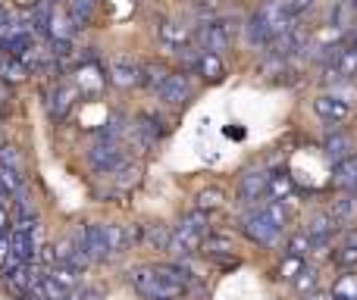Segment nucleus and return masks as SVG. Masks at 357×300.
Listing matches in <instances>:
<instances>
[{"label":"nucleus","instance_id":"a211bd4d","mask_svg":"<svg viewBox=\"0 0 357 300\" xmlns=\"http://www.w3.org/2000/svg\"><path fill=\"white\" fill-rule=\"evenodd\" d=\"M266 172L264 169H251V172H245V175L238 178V197L245 203H257V200H264L266 197Z\"/></svg>","mask_w":357,"mask_h":300},{"label":"nucleus","instance_id":"2f4dec72","mask_svg":"<svg viewBox=\"0 0 357 300\" xmlns=\"http://www.w3.org/2000/svg\"><path fill=\"white\" fill-rule=\"evenodd\" d=\"M307 253H314V247H310L307 232H298V235H291V238H289V244H285V257L307 260Z\"/></svg>","mask_w":357,"mask_h":300},{"label":"nucleus","instance_id":"f3484780","mask_svg":"<svg viewBox=\"0 0 357 300\" xmlns=\"http://www.w3.org/2000/svg\"><path fill=\"white\" fill-rule=\"evenodd\" d=\"M195 72L201 75L204 81H210V85H220V81L226 79V63H222V56L213 54V50H201V54L195 56Z\"/></svg>","mask_w":357,"mask_h":300},{"label":"nucleus","instance_id":"9b49d317","mask_svg":"<svg viewBox=\"0 0 357 300\" xmlns=\"http://www.w3.org/2000/svg\"><path fill=\"white\" fill-rule=\"evenodd\" d=\"M73 81H75L82 97H98V94L107 88V75H100V66L94 56H85V60H82V69Z\"/></svg>","mask_w":357,"mask_h":300},{"label":"nucleus","instance_id":"6e6552de","mask_svg":"<svg viewBox=\"0 0 357 300\" xmlns=\"http://www.w3.org/2000/svg\"><path fill=\"white\" fill-rule=\"evenodd\" d=\"M169 125L163 123V116H157V113H138L135 125H132V138H135V144L142 150H151L157 148V144L167 138Z\"/></svg>","mask_w":357,"mask_h":300},{"label":"nucleus","instance_id":"ddd939ff","mask_svg":"<svg viewBox=\"0 0 357 300\" xmlns=\"http://www.w3.org/2000/svg\"><path fill=\"white\" fill-rule=\"evenodd\" d=\"M138 75H142V63L135 60L132 54H116L110 60V85H116V88H132V85H138Z\"/></svg>","mask_w":357,"mask_h":300},{"label":"nucleus","instance_id":"bb28decb","mask_svg":"<svg viewBox=\"0 0 357 300\" xmlns=\"http://www.w3.org/2000/svg\"><path fill=\"white\" fill-rule=\"evenodd\" d=\"M291 191H295V182H291V175H270L266 178V197L270 200H289Z\"/></svg>","mask_w":357,"mask_h":300},{"label":"nucleus","instance_id":"412c9836","mask_svg":"<svg viewBox=\"0 0 357 300\" xmlns=\"http://www.w3.org/2000/svg\"><path fill=\"white\" fill-rule=\"evenodd\" d=\"M29 75H31V72L25 69V63L19 60V56H13V54H3V56H0V81H3L6 88H10V85H22Z\"/></svg>","mask_w":357,"mask_h":300},{"label":"nucleus","instance_id":"b1692460","mask_svg":"<svg viewBox=\"0 0 357 300\" xmlns=\"http://www.w3.org/2000/svg\"><path fill=\"white\" fill-rule=\"evenodd\" d=\"M169 79V69L163 66V63H144L142 66V75H138V85L144 88V91L157 94L163 88V81Z\"/></svg>","mask_w":357,"mask_h":300},{"label":"nucleus","instance_id":"58836bf2","mask_svg":"<svg viewBox=\"0 0 357 300\" xmlns=\"http://www.w3.org/2000/svg\"><path fill=\"white\" fill-rule=\"evenodd\" d=\"M41 0H16V6H25V10H31V6H38Z\"/></svg>","mask_w":357,"mask_h":300},{"label":"nucleus","instance_id":"473e14b6","mask_svg":"<svg viewBox=\"0 0 357 300\" xmlns=\"http://www.w3.org/2000/svg\"><path fill=\"white\" fill-rule=\"evenodd\" d=\"M0 169H13V172H22V153L13 144H3L0 148Z\"/></svg>","mask_w":357,"mask_h":300},{"label":"nucleus","instance_id":"a19ab883","mask_svg":"<svg viewBox=\"0 0 357 300\" xmlns=\"http://www.w3.org/2000/svg\"><path fill=\"white\" fill-rule=\"evenodd\" d=\"M348 3H351V6H357V0H348Z\"/></svg>","mask_w":357,"mask_h":300},{"label":"nucleus","instance_id":"4c0bfd02","mask_svg":"<svg viewBox=\"0 0 357 300\" xmlns=\"http://www.w3.org/2000/svg\"><path fill=\"white\" fill-rule=\"evenodd\" d=\"M216 3H220V0H197V6H201V10H213Z\"/></svg>","mask_w":357,"mask_h":300},{"label":"nucleus","instance_id":"dca6fc26","mask_svg":"<svg viewBox=\"0 0 357 300\" xmlns=\"http://www.w3.org/2000/svg\"><path fill=\"white\" fill-rule=\"evenodd\" d=\"M82 241H85V253L91 257V263H107L110 260V251H107V232L100 222H91V226L82 228Z\"/></svg>","mask_w":357,"mask_h":300},{"label":"nucleus","instance_id":"f257e3e1","mask_svg":"<svg viewBox=\"0 0 357 300\" xmlns=\"http://www.w3.org/2000/svg\"><path fill=\"white\" fill-rule=\"evenodd\" d=\"M291 22H295V19H291L285 0H264L260 10L254 13V16L248 19V25H245L248 47H270L273 38H276L279 31L289 29Z\"/></svg>","mask_w":357,"mask_h":300},{"label":"nucleus","instance_id":"a878e982","mask_svg":"<svg viewBox=\"0 0 357 300\" xmlns=\"http://www.w3.org/2000/svg\"><path fill=\"white\" fill-rule=\"evenodd\" d=\"M222 203H226V191L216 188V184H210V188H201L195 197V210H204V213H210V210H220Z\"/></svg>","mask_w":357,"mask_h":300},{"label":"nucleus","instance_id":"cd10ccee","mask_svg":"<svg viewBox=\"0 0 357 300\" xmlns=\"http://www.w3.org/2000/svg\"><path fill=\"white\" fill-rule=\"evenodd\" d=\"M333 219L339 226H348V222L357 219V194H345L333 203Z\"/></svg>","mask_w":357,"mask_h":300},{"label":"nucleus","instance_id":"c756f323","mask_svg":"<svg viewBox=\"0 0 357 300\" xmlns=\"http://www.w3.org/2000/svg\"><path fill=\"white\" fill-rule=\"evenodd\" d=\"M333 300H357V276L354 272H345V276L335 278L333 285Z\"/></svg>","mask_w":357,"mask_h":300},{"label":"nucleus","instance_id":"5701e85b","mask_svg":"<svg viewBox=\"0 0 357 300\" xmlns=\"http://www.w3.org/2000/svg\"><path fill=\"white\" fill-rule=\"evenodd\" d=\"M66 13L75 29H88L94 22V13H98V0H66Z\"/></svg>","mask_w":357,"mask_h":300},{"label":"nucleus","instance_id":"f8f14e48","mask_svg":"<svg viewBox=\"0 0 357 300\" xmlns=\"http://www.w3.org/2000/svg\"><path fill=\"white\" fill-rule=\"evenodd\" d=\"M335 228H339V222L333 219V213H314L307 219V238H310V247H314L317 253H323L329 247V241H333Z\"/></svg>","mask_w":357,"mask_h":300},{"label":"nucleus","instance_id":"1a4fd4ad","mask_svg":"<svg viewBox=\"0 0 357 300\" xmlns=\"http://www.w3.org/2000/svg\"><path fill=\"white\" fill-rule=\"evenodd\" d=\"M157 38H160V44L169 50V54H188L191 44H195V35H191L188 25H182L178 19H163L160 29H157Z\"/></svg>","mask_w":357,"mask_h":300},{"label":"nucleus","instance_id":"39448f33","mask_svg":"<svg viewBox=\"0 0 357 300\" xmlns=\"http://www.w3.org/2000/svg\"><path fill=\"white\" fill-rule=\"evenodd\" d=\"M197 41H201V50H213V54H226L235 41V22L232 19H207L197 31Z\"/></svg>","mask_w":357,"mask_h":300},{"label":"nucleus","instance_id":"ea45409f","mask_svg":"<svg viewBox=\"0 0 357 300\" xmlns=\"http://www.w3.org/2000/svg\"><path fill=\"white\" fill-rule=\"evenodd\" d=\"M6 19H10V13H6V6H3V3H0V25H3V22H6Z\"/></svg>","mask_w":357,"mask_h":300},{"label":"nucleus","instance_id":"423d86ee","mask_svg":"<svg viewBox=\"0 0 357 300\" xmlns=\"http://www.w3.org/2000/svg\"><path fill=\"white\" fill-rule=\"evenodd\" d=\"M79 88H75L73 79H56L47 91V113L54 123H63V119L73 113V106L79 104Z\"/></svg>","mask_w":357,"mask_h":300},{"label":"nucleus","instance_id":"6ab92c4d","mask_svg":"<svg viewBox=\"0 0 357 300\" xmlns=\"http://www.w3.org/2000/svg\"><path fill=\"white\" fill-rule=\"evenodd\" d=\"M235 244L229 235H207L201 241V253L207 260H216V263H235Z\"/></svg>","mask_w":357,"mask_h":300},{"label":"nucleus","instance_id":"c9c22d12","mask_svg":"<svg viewBox=\"0 0 357 300\" xmlns=\"http://www.w3.org/2000/svg\"><path fill=\"white\" fill-rule=\"evenodd\" d=\"M66 300H100V288H82V291H73Z\"/></svg>","mask_w":357,"mask_h":300},{"label":"nucleus","instance_id":"2eb2a0df","mask_svg":"<svg viewBox=\"0 0 357 300\" xmlns=\"http://www.w3.org/2000/svg\"><path fill=\"white\" fill-rule=\"evenodd\" d=\"M104 232H107V251H110V260L113 257H123L132 244H138V241H142V228H129V226H119V222L104 226Z\"/></svg>","mask_w":357,"mask_h":300},{"label":"nucleus","instance_id":"f03ea898","mask_svg":"<svg viewBox=\"0 0 357 300\" xmlns=\"http://www.w3.org/2000/svg\"><path fill=\"white\" fill-rule=\"evenodd\" d=\"M129 285L144 300H182L185 285L176 278L169 266H135L129 272Z\"/></svg>","mask_w":357,"mask_h":300},{"label":"nucleus","instance_id":"20e7f679","mask_svg":"<svg viewBox=\"0 0 357 300\" xmlns=\"http://www.w3.org/2000/svg\"><path fill=\"white\" fill-rule=\"evenodd\" d=\"M210 235V219L204 210H195V213L182 216L176 228H169V253H176L178 260L182 257H195L201 251V241Z\"/></svg>","mask_w":357,"mask_h":300},{"label":"nucleus","instance_id":"72a5a7b5","mask_svg":"<svg viewBox=\"0 0 357 300\" xmlns=\"http://www.w3.org/2000/svg\"><path fill=\"white\" fill-rule=\"evenodd\" d=\"M304 266V260H298V257H285L282 260V266H279V276L285 278V282H291V278L298 276V269Z\"/></svg>","mask_w":357,"mask_h":300},{"label":"nucleus","instance_id":"393cba45","mask_svg":"<svg viewBox=\"0 0 357 300\" xmlns=\"http://www.w3.org/2000/svg\"><path fill=\"white\" fill-rule=\"evenodd\" d=\"M138 244H144L148 251H167L169 247V228L167 226H142V241Z\"/></svg>","mask_w":357,"mask_h":300},{"label":"nucleus","instance_id":"e433bc0d","mask_svg":"<svg viewBox=\"0 0 357 300\" xmlns=\"http://www.w3.org/2000/svg\"><path fill=\"white\" fill-rule=\"evenodd\" d=\"M304 300H333L329 294H320V291H310V294H304Z\"/></svg>","mask_w":357,"mask_h":300},{"label":"nucleus","instance_id":"f704fd0d","mask_svg":"<svg viewBox=\"0 0 357 300\" xmlns=\"http://www.w3.org/2000/svg\"><path fill=\"white\" fill-rule=\"evenodd\" d=\"M285 6H289V13H291V19H301L304 13L314 6V0H285Z\"/></svg>","mask_w":357,"mask_h":300},{"label":"nucleus","instance_id":"0eeeda50","mask_svg":"<svg viewBox=\"0 0 357 300\" xmlns=\"http://www.w3.org/2000/svg\"><path fill=\"white\" fill-rule=\"evenodd\" d=\"M88 159H91L94 172L113 175L123 163H129V150H126L123 141H98L91 150H88Z\"/></svg>","mask_w":357,"mask_h":300},{"label":"nucleus","instance_id":"7c9ffc66","mask_svg":"<svg viewBox=\"0 0 357 300\" xmlns=\"http://www.w3.org/2000/svg\"><path fill=\"white\" fill-rule=\"evenodd\" d=\"M291 282H295V288H298V294H310V291H317V282H320V276H317V269L314 266H307L304 263L301 269H298V276L291 278Z\"/></svg>","mask_w":357,"mask_h":300},{"label":"nucleus","instance_id":"4be33fe9","mask_svg":"<svg viewBox=\"0 0 357 300\" xmlns=\"http://www.w3.org/2000/svg\"><path fill=\"white\" fill-rule=\"evenodd\" d=\"M333 182H335V188L357 191V153H348L345 159H339V163H335Z\"/></svg>","mask_w":357,"mask_h":300},{"label":"nucleus","instance_id":"aec40b11","mask_svg":"<svg viewBox=\"0 0 357 300\" xmlns=\"http://www.w3.org/2000/svg\"><path fill=\"white\" fill-rule=\"evenodd\" d=\"M351 150H354L351 138H348L345 132H339L335 125H329L326 138H323V153H326V157L333 159V163H339V159H345Z\"/></svg>","mask_w":357,"mask_h":300},{"label":"nucleus","instance_id":"c85d7f7f","mask_svg":"<svg viewBox=\"0 0 357 300\" xmlns=\"http://www.w3.org/2000/svg\"><path fill=\"white\" fill-rule=\"evenodd\" d=\"M335 266H342V269H351V266H357V232H351L345 241H342V247L333 253Z\"/></svg>","mask_w":357,"mask_h":300},{"label":"nucleus","instance_id":"4468645a","mask_svg":"<svg viewBox=\"0 0 357 300\" xmlns=\"http://www.w3.org/2000/svg\"><path fill=\"white\" fill-rule=\"evenodd\" d=\"M160 100L167 106H185L191 100V94H195V88H191V79L185 72H169V79L163 81L160 91Z\"/></svg>","mask_w":357,"mask_h":300},{"label":"nucleus","instance_id":"9d476101","mask_svg":"<svg viewBox=\"0 0 357 300\" xmlns=\"http://www.w3.org/2000/svg\"><path fill=\"white\" fill-rule=\"evenodd\" d=\"M314 113L320 123L342 125L351 119V104H348L345 97H339V94H320V97L314 100Z\"/></svg>","mask_w":357,"mask_h":300},{"label":"nucleus","instance_id":"7ed1b4c3","mask_svg":"<svg viewBox=\"0 0 357 300\" xmlns=\"http://www.w3.org/2000/svg\"><path fill=\"white\" fill-rule=\"evenodd\" d=\"M285 222H289V213H285L282 200H266L264 207H254L241 219V232L254 244H273L279 238V232L285 228Z\"/></svg>","mask_w":357,"mask_h":300}]
</instances>
